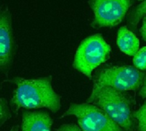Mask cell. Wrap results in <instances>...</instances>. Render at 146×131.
<instances>
[{
    "label": "cell",
    "instance_id": "cell-16",
    "mask_svg": "<svg viewBox=\"0 0 146 131\" xmlns=\"http://www.w3.org/2000/svg\"><path fill=\"white\" fill-rule=\"evenodd\" d=\"M142 20L143 21H142V26L140 28V33H141L142 39L146 42V15Z\"/></svg>",
    "mask_w": 146,
    "mask_h": 131
},
{
    "label": "cell",
    "instance_id": "cell-1",
    "mask_svg": "<svg viewBox=\"0 0 146 131\" xmlns=\"http://www.w3.org/2000/svg\"><path fill=\"white\" fill-rule=\"evenodd\" d=\"M16 86L10 100V106L17 112L24 110L46 108L53 113L61 109V96L52 88V76L37 79L14 77L8 81Z\"/></svg>",
    "mask_w": 146,
    "mask_h": 131
},
{
    "label": "cell",
    "instance_id": "cell-11",
    "mask_svg": "<svg viewBox=\"0 0 146 131\" xmlns=\"http://www.w3.org/2000/svg\"><path fill=\"white\" fill-rule=\"evenodd\" d=\"M133 118L136 120L137 131H146V100L142 106L133 112Z\"/></svg>",
    "mask_w": 146,
    "mask_h": 131
},
{
    "label": "cell",
    "instance_id": "cell-12",
    "mask_svg": "<svg viewBox=\"0 0 146 131\" xmlns=\"http://www.w3.org/2000/svg\"><path fill=\"white\" fill-rule=\"evenodd\" d=\"M133 66L141 71L146 70V46L139 49L133 56Z\"/></svg>",
    "mask_w": 146,
    "mask_h": 131
},
{
    "label": "cell",
    "instance_id": "cell-5",
    "mask_svg": "<svg viewBox=\"0 0 146 131\" xmlns=\"http://www.w3.org/2000/svg\"><path fill=\"white\" fill-rule=\"evenodd\" d=\"M74 116L81 131H123L102 109L89 103H71L61 118Z\"/></svg>",
    "mask_w": 146,
    "mask_h": 131
},
{
    "label": "cell",
    "instance_id": "cell-18",
    "mask_svg": "<svg viewBox=\"0 0 146 131\" xmlns=\"http://www.w3.org/2000/svg\"><path fill=\"white\" fill-rule=\"evenodd\" d=\"M139 1H143V0H139Z\"/></svg>",
    "mask_w": 146,
    "mask_h": 131
},
{
    "label": "cell",
    "instance_id": "cell-7",
    "mask_svg": "<svg viewBox=\"0 0 146 131\" xmlns=\"http://www.w3.org/2000/svg\"><path fill=\"white\" fill-rule=\"evenodd\" d=\"M17 45L12 27V14L7 8L0 9V72L7 74L11 69Z\"/></svg>",
    "mask_w": 146,
    "mask_h": 131
},
{
    "label": "cell",
    "instance_id": "cell-8",
    "mask_svg": "<svg viewBox=\"0 0 146 131\" xmlns=\"http://www.w3.org/2000/svg\"><path fill=\"white\" fill-rule=\"evenodd\" d=\"M53 119L46 111L23 110L21 131H51Z\"/></svg>",
    "mask_w": 146,
    "mask_h": 131
},
{
    "label": "cell",
    "instance_id": "cell-17",
    "mask_svg": "<svg viewBox=\"0 0 146 131\" xmlns=\"http://www.w3.org/2000/svg\"><path fill=\"white\" fill-rule=\"evenodd\" d=\"M19 129H20V126H19V125H15V126H13V127L10 129V130L9 131H19Z\"/></svg>",
    "mask_w": 146,
    "mask_h": 131
},
{
    "label": "cell",
    "instance_id": "cell-14",
    "mask_svg": "<svg viewBox=\"0 0 146 131\" xmlns=\"http://www.w3.org/2000/svg\"><path fill=\"white\" fill-rule=\"evenodd\" d=\"M56 131H81V130L75 124H65L56 129Z\"/></svg>",
    "mask_w": 146,
    "mask_h": 131
},
{
    "label": "cell",
    "instance_id": "cell-15",
    "mask_svg": "<svg viewBox=\"0 0 146 131\" xmlns=\"http://www.w3.org/2000/svg\"><path fill=\"white\" fill-rule=\"evenodd\" d=\"M139 95L142 99H145L146 100V72L144 81H143V83H142V85H141V87L139 88Z\"/></svg>",
    "mask_w": 146,
    "mask_h": 131
},
{
    "label": "cell",
    "instance_id": "cell-6",
    "mask_svg": "<svg viewBox=\"0 0 146 131\" xmlns=\"http://www.w3.org/2000/svg\"><path fill=\"white\" fill-rule=\"evenodd\" d=\"M93 12L91 26L95 29L114 27L126 18L127 12L134 5V0H88Z\"/></svg>",
    "mask_w": 146,
    "mask_h": 131
},
{
    "label": "cell",
    "instance_id": "cell-4",
    "mask_svg": "<svg viewBox=\"0 0 146 131\" xmlns=\"http://www.w3.org/2000/svg\"><path fill=\"white\" fill-rule=\"evenodd\" d=\"M111 47L101 33L84 39L78 46L73 62V68L92 79V72L110 57Z\"/></svg>",
    "mask_w": 146,
    "mask_h": 131
},
{
    "label": "cell",
    "instance_id": "cell-2",
    "mask_svg": "<svg viewBox=\"0 0 146 131\" xmlns=\"http://www.w3.org/2000/svg\"><path fill=\"white\" fill-rule=\"evenodd\" d=\"M86 103L102 109L123 131H136L137 123L133 115V99L126 92L110 87L92 90Z\"/></svg>",
    "mask_w": 146,
    "mask_h": 131
},
{
    "label": "cell",
    "instance_id": "cell-13",
    "mask_svg": "<svg viewBox=\"0 0 146 131\" xmlns=\"http://www.w3.org/2000/svg\"><path fill=\"white\" fill-rule=\"evenodd\" d=\"M11 118V111L7 100L0 97V128Z\"/></svg>",
    "mask_w": 146,
    "mask_h": 131
},
{
    "label": "cell",
    "instance_id": "cell-3",
    "mask_svg": "<svg viewBox=\"0 0 146 131\" xmlns=\"http://www.w3.org/2000/svg\"><path fill=\"white\" fill-rule=\"evenodd\" d=\"M145 76V71L132 65H106L94 75L92 90L110 87L122 92L138 91Z\"/></svg>",
    "mask_w": 146,
    "mask_h": 131
},
{
    "label": "cell",
    "instance_id": "cell-9",
    "mask_svg": "<svg viewBox=\"0 0 146 131\" xmlns=\"http://www.w3.org/2000/svg\"><path fill=\"white\" fill-rule=\"evenodd\" d=\"M116 43L120 50L127 56L133 57L139 50V39L127 26L118 29Z\"/></svg>",
    "mask_w": 146,
    "mask_h": 131
},
{
    "label": "cell",
    "instance_id": "cell-10",
    "mask_svg": "<svg viewBox=\"0 0 146 131\" xmlns=\"http://www.w3.org/2000/svg\"><path fill=\"white\" fill-rule=\"evenodd\" d=\"M146 15V0H143L140 3L132 7L126 15L127 27L133 31L136 32L137 27L140 21Z\"/></svg>",
    "mask_w": 146,
    "mask_h": 131
}]
</instances>
